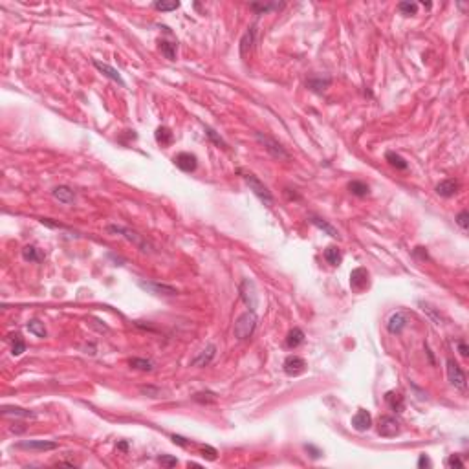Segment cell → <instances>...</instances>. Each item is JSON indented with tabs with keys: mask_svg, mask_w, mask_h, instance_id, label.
Masks as SVG:
<instances>
[{
	"mask_svg": "<svg viewBox=\"0 0 469 469\" xmlns=\"http://www.w3.org/2000/svg\"><path fill=\"white\" fill-rule=\"evenodd\" d=\"M236 173L242 176V180H244L246 183H248V187H250V189L253 191V195H255V196H257L258 200H260V202H264L266 205H272V204H273L272 191L268 189V187H266L264 183L258 180L255 174L250 173V171H246V169H238Z\"/></svg>",
	"mask_w": 469,
	"mask_h": 469,
	"instance_id": "6da1fadb",
	"label": "cell"
},
{
	"mask_svg": "<svg viewBox=\"0 0 469 469\" xmlns=\"http://www.w3.org/2000/svg\"><path fill=\"white\" fill-rule=\"evenodd\" d=\"M255 328H257V315H255V312H244L240 317L236 319V323H234V337L236 339H250L251 335H253V332H255Z\"/></svg>",
	"mask_w": 469,
	"mask_h": 469,
	"instance_id": "7a4b0ae2",
	"label": "cell"
},
{
	"mask_svg": "<svg viewBox=\"0 0 469 469\" xmlns=\"http://www.w3.org/2000/svg\"><path fill=\"white\" fill-rule=\"evenodd\" d=\"M106 231L108 233H116V234H121V236H125L129 242H132L136 248H139V250L143 251V253H151L152 251V246L147 240H145L143 236L139 233H136V231H132L130 227H123V226H114V224H110V226L106 227Z\"/></svg>",
	"mask_w": 469,
	"mask_h": 469,
	"instance_id": "3957f363",
	"label": "cell"
},
{
	"mask_svg": "<svg viewBox=\"0 0 469 469\" xmlns=\"http://www.w3.org/2000/svg\"><path fill=\"white\" fill-rule=\"evenodd\" d=\"M240 297H242L244 304L250 308L251 312L257 310L258 306V293H257V286L251 279H244L242 284H240Z\"/></svg>",
	"mask_w": 469,
	"mask_h": 469,
	"instance_id": "277c9868",
	"label": "cell"
},
{
	"mask_svg": "<svg viewBox=\"0 0 469 469\" xmlns=\"http://www.w3.org/2000/svg\"><path fill=\"white\" fill-rule=\"evenodd\" d=\"M447 379H449V383L454 387V389H460V391H466V385H468V381H466V374H464V371H462V367L454 359H447Z\"/></svg>",
	"mask_w": 469,
	"mask_h": 469,
	"instance_id": "5b68a950",
	"label": "cell"
},
{
	"mask_svg": "<svg viewBox=\"0 0 469 469\" xmlns=\"http://www.w3.org/2000/svg\"><path fill=\"white\" fill-rule=\"evenodd\" d=\"M257 141H258V143L264 145L266 151L270 152L273 158H277V159H290V154L286 152V149H284V147H282V145H280L279 141H275L273 137L264 136L262 132H257Z\"/></svg>",
	"mask_w": 469,
	"mask_h": 469,
	"instance_id": "8992f818",
	"label": "cell"
},
{
	"mask_svg": "<svg viewBox=\"0 0 469 469\" xmlns=\"http://www.w3.org/2000/svg\"><path fill=\"white\" fill-rule=\"evenodd\" d=\"M400 422L394 416H381L378 420V432L379 436H385V438H392L400 434Z\"/></svg>",
	"mask_w": 469,
	"mask_h": 469,
	"instance_id": "52a82bcc",
	"label": "cell"
},
{
	"mask_svg": "<svg viewBox=\"0 0 469 469\" xmlns=\"http://www.w3.org/2000/svg\"><path fill=\"white\" fill-rule=\"evenodd\" d=\"M139 284V288H143L145 292H149V293H152V295H167V297H173V295H178V290L173 286H169V284H159V282H145V280H139L137 282Z\"/></svg>",
	"mask_w": 469,
	"mask_h": 469,
	"instance_id": "ba28073f",
	"label": "cell"
},
{
	"mask_svg": "<svg viewBox=\"0 0 469 469\" xmlns=\"http://www.w3.org/2000/svg\"><path fill=\"white\" fill-rule=\"evenodd\" d=\"M173 161L174 165L178 167L180 171H183V173H195L198 167V158L195 154H191V152H180V154H176Z\"/></svg>",
	"mask_w": 469,
	"mask_h": 469,
	"instance_id": "9c48e42d",
	"label": "cell"
},
{
	"mask_svg": "<svg viewBox=\"0 0 469 469\" xmlns=\"http://www.w3.org/2000/svg\"><path fill=\"white\" fill-rule=\"evenodd\" d=\"M282 367H284V372L288 376H299L306 369V361L301 356H288Z\"/></svg>",
	"mask_w": 469,
	"mask_h": 469,
	"instance_id": "30bf717a",
	"label": "cell"
},
{
	"mask_svg": "<svg viewBox=\"0 0 469 469\" xmlns=\"http://www.w3.org/2000/svg\"><path fill=\"white\" fill-rule=\"evenodd\" d=\"M17 449H26V451H53L57 449V442H46V440H28L17 444Z\"/></svg>",
	"mask_w": 469,
	"mask_h": 469,
	"instance_id": "8fae6325",
	"label": "cell"
},
{
	"mask_svg": "<svg viewBox=\"0 0 469 469\" xmlns=\"http://www.w3.org/2000/svg\"><path fill=\"white\" fill-rule=\"evenodd\" d=\"M407 323H409L407 313H405V312H396V313H392V315L389 317V321H387V330L391 333H401L403 328L407 326Z\"/></svg>",
	"mask_w": 469,
	"mask_h": 469,
	"instance_id": "7c38bea8",
	"label": "cell"
},
{
	"mask_svg": "<svg viewBox=\"0 0 469 469\" xmlns=\"http://www.w3.org/2000/svg\"><path fill=\"white\" fill-rule=\"evenodd\" d=\"M350 286L354 292H363L369 286V272L365 268H356L350 273Z\"/></svg>",
	"mask_w": 469,
	"mask_h": 469,
	"instance_id": "4fadbf2b",
	"label": "cell"
},
{
	"mask_svg": "<svg viewBox=\"0 0 469 469\" xmlns=\"http://www.w3.org/2000/svg\"><path fill=\"white\" fill-rule=\"evenodd\" d=\"M352 427L356 429V431L359 432H365L369 431L372 427V416L369 410H365V409H359L356 414H354V418H352Z\"/></svg>",
	"mask_w": 469,
	"mask_h": 469,
	"instance_id": "5bb4252c",
	"label": "cell"
},
{
	"mask_svg": "<svg viewBox=\"0 0 469 469\" xmlns=\"http://www.w3.org/2000/svg\"><path fill=\"white\" fill-rule=\"evenodd\" d=\"M94 66L103 74L105 77H108V79H112L114 83H117L119 86H127V83L123 81V77H121V74L117 72L116 68H112L110 64H106V62H101V61H98V59H94Z\"/></svg>",
	"mask_w": 469,
	"mask_h": 469,
	"instance_id": "9a60e30c",
	"label": "cell"
},
{
	"mask_svg": "<svg viewBox=\"0 0 469 469\" xmlns=\"http://www.w3.org/2000/svg\"><path fill=\"white\" fill-rule=\"evenodd\" d=\"M52 195L55 200H59V202L64 205H70V204L76 202V193H74V189H70L68 185H59V187H55V189L52 191Z\"/></svg>",
	"mask_w": 469,
	"mask_h": 469,
	"instance_id": "2e32d148",
	"label": "cell"
},
{
	"mask_svg": "<svg viewBox=\"0 0 469 469\" xmlns=\"http://www.w3.org/2000/svg\"><path fill=\"white\" fill-rule=\"evenodd\" d=\"M458 189H460V183L456 180H444L436 185V195L442 198H451L458 193Z\"/></svg>",
	"mask_w": 469,
	"mask_h": 469,
	"instance_id": "e0dca14e",
	"label": "cell"
},
{
	"mask_svg": "<svg viewBox=\"0 0 469 469\" xmlns=\"http://www.w3.org/2000/svg\"><path fill=\"white\" fill-rule=\"evenodd\" d=\"M250 8L257 15H262V13H270V11H279L284 8V4L282 2H253Z\"/></svg>",
	"mask_w": 469,
	"mask_h": 469,
	"instance_id": "ac0fdd59",
	"label": "cell"
},
{
	"mask_svg": "<svg viewBox=\"0 0 469 469\" xmlns=\"http://www.w3.org/2000/svg\"><path fill=\"white\" fill-rule=\"evenodd\" d=\"M330 83H332V79L328 76H313V77H310L308 79V88L310 90H313V92H317V94H321V92H325L328 86H330Z\"/></svg>",
	"mask_w": 469,
	"mask_h": 469,
	"instance_id": "d6986e66",
	"label": "cell"
},
{
	"mask_svg": "<svg viewBox=\"0 0 469 469\" xmlns=\"http://www.w3.org/2000/svg\"><path fill=\"white\" fill-rule=\"evenodd\" d=\"M216 354V347L215 345H209V347L200 352V356H196L193 359V367H205V365L211 363V359Z\"/></svg>",
	"mask_w": 469,
	"mask_h": 469,
	"instance_id": "ffe728a7",
	"label": "cell"
},
{
	"mask_svg": "<svg viewBox=\"0 0 469 469\" xmlns=\"http://www.w3.org/2000/svg\"><path fill=\"white\" fill-rule=\"evenodd\" d=\"M385 401L389 403V407L392 409L394 412H401L403 407H405V401H403V396L396 391H389L385 394Z\"/></svg>",
	"mask_w": 469,
	"mask_h": 469,
	"instance_id": "44dd1931",
	"label": "cell"
},
{
	"mask_svg": "<svg viewBox=\"0 0 469 469\" xmlns=\"http://www.w3.org/2000/svg\"><path fill=\"white\" fill-rule=\"evenodd\" d=\"M310 222H312V224H313L315 227H319L321 231H325L326 234H330L332 238H339V231H337V229H335L333 226H330V224H328L326 220L317 218V216H312Z\"/></svg>",
	"mask_w": 469,
	"mask_h": 469,
	"instance_id": "7402d4cb",
	"label": "cell"
},
{
	"mask_svg": "<svg viewBox=\"0 0 469 469\" xmlns=\"http://www.w3.org/2000/svg\"><path fill=\"white\" fill-rule=\"evenodd\" d=\"M154 137H156V141H158L161 147H169L174 139L171 129H167V127H158L156 132H154Z\"/></svg>",
	"mask_w": 469,
	"mask_h": 469,
	"instance_id": "603a6c76",
	"label": "cell"
},
{
	"mask_svg": "<svg viewBox=\"0 0 469 469\" xmlns=\"http://www.w3.org/2000/svg\"><path fill=\"white\" fill-rule=\"evenodd\" d=\"M303 343H304V332L301 328H293V330L288 332L286 345L290 348H297L299 345H303Z\"/></svg>",
	"mask_w": 469,
	"mask_h": 469,
	"instance_id": "cb8c5ba5",
	"label": "cell"
},
{
	"mask_svg": "<svg viewBox=\"0 0 469 469\" xmlns=\"http://www.w3.org/2000/svg\"><path fill=\"white\" fill-rule=\"evenodd\" d=\"M2 412H4V414L20 416V418H35V412H31V410L22 407H15V405H4V407H2Z\"/></svg>",
	"mask_w": 469,
	"mask_h": 469,
	"instance_id": "d4e9b609",
	"label": "cell"
},
{
	"mask_svg": "<svg viewBox=\"0 0 469 469\" xmlns=\"http://www.w3.org/2000/svg\"><path fill=\"white\" fill-rule=\"evenodd\" d=\"M348 191H350L354 196L363 198V196H367V195L371 193V187H369V185H367L365 182H357V180H354V182L348 183Z\"/></svg>",
	"mask_w": 469,
	"mask_h": 469,
	"instance_id": "484cf974",
	"label": "cell"
},
{
	"mask_svg": "<svg viewBox=\"0 0 469 469\" xmlns=\"http://www.w3.org/2000/svg\"><path fill=\"white\" fill-rule=\"evenodd\" d=\"M325 258H326V262H328V264H332V266H339L341 260H343V257H341V251H339V248H337V246H328V248L325 250Z\"/></svg>",
	"mask_w": 469,
	"mask_h": 469,
	"instance_id": "4316f807",
	"label": "cell"
},
{
	"mask_svg": "<svg viewBox=\"0 0 469 469\" xmlns=\"http://www.w3.org/2000/svg\"><path fill=\"white\" fill-rule=\"evenodd\" d=\"M9 339L13 341L11 354H13V356H22L24 352H26V343H24V339L20 337V333H13V335H9Z\"/></svg>",
	"mask_w": 469,
	"mask_h": 469,
	"instance_id": "83f0119b",
	"label": "cell"
},
{
	"mask_svg": "<svg viewBox=\"0 0 469 469\" xmlns=\"http://www.w3.org/2000/svg\"><path fill=\"white\" fill-rule=\"evenodd\" d=\"M253 37H255V28H250V30L244 33L242 40H240V53H242V57H246V55H248V50H251Z\"/></svg>",
	"mask_w": 469,
	"mask_h": 469,
	"instance_id": "f1b7e54d",
	"label": "cell"
},
{
	"mask_svg": "<svg viewBox=\"0 0 469 469\" xmlns=\"http://www.w3.org/2000/svg\"><path fill=\"white\" fill-rule=\"evenodd\" d=\"M385 159H387V161H389V163H391V165H392V167H396V169H400V171H405V169H407V161H405V159H403V158H401V156H400V154H396V152H392V151H389V152H387V154H385Z\"/></svg>",
	"mask_w": 469,
	"mask_h": 469,
	"instance_id": "f546056e",
	"label": "cell"
},
{
	"mask_svg": "<svg viewBox=\"0 0 469 469\" xmlns=\"http://www.w3.org/2000/svg\"><path fill=\"white\" fill-rule=\"evenodd\" d=\"M129 365L132 369H137V371H143V372L154 371V363L149 361V359H141V357H132L129 361Z\"/></svg>",
	"mask_w": 469,
	"mask_h": 469,
	"instance_id": "4dcf8cb0",
	"label": "cell"
},
{
	"mask_svg": "<svg viewBox=\"0 0 469 469\" xmlns=\"http://www.w3.org/2000/svg\"><path fill=\"white\" fill-rule=\"evenodd\" d=\"M26 328L30 330V333H33L35 337H46V328H44V323H40L39 319H31L30 323L26 325Z\"/></svg>",
	"mask_w": 469,
	"mask_h": 469,
	"instance_id": "1f68e13d",
	"label": "cell"
},
{
	"mask_svg": "<svg viewBox=\"0 0 469 469\" xmlns=\"http://www.w3.org/2000/svg\"><path fill=\"white\" fill-rule=\"evenodd\" d=\"M22 258L28 262H40L42 260V253H39L35 246H26L22 250Z\"/></svg>",
	"mask_w": 469,
	"mask_h": 469,
	"instance_id": "d6a6232c",
	"label": "cell"
},
{
	"mask_svg": "<svg viewBox=\"0 0 469 469\" xmlns=\"http://www.w3.org/2000/svg\"><path fill=\"white\" fill-rule=\"evenodd\" d=\"M159 52L163 53L165 59H169V61H174V59H176V44H173V42L161 40V42H159Z\"/></svg>",
	"mask_w": 469,
	"mask_h": 469,
	"instance_id": "836d02e7",
	"label": "cell"
},
{
	"mask_svg": "<svg viewBox=\"0 0 469 469\" xmlns=\"http://www.w3.org/2000/svg\"><path fill=\"white\" fill-rule=\"evenodd\" d=\"M398 9H400L403 15H416L418 4L416 2H400V4H398Z\"/></svg>",
	"mask_w": 469,
	"mask_h": 469,
	"instance_id": "e575fe53",
	"label": "cell"
},
{
	"mask_svg": "<svg viewBox=\"0 0 469 469\" xmlns=\"http://www.w3.org/2000/svg\"><path fill=\"white\" fill-rule=\"evenodd\" d=\"M154 8L159 11H173V9L180 8V2H154Z\"/></svg>",
	"mask_w": 469,
	"mask_h": 469,
	"instance_id": "d590c367",
	"label": "cell"
},
{
	"mask_svg": "<svg viewBox=\"0 0 469 469\" xmlns=\"http://www.w3.org/2000/svg\"><path fill=\"white\" fill-rule=\"evenodd\" d=\"M158 462L161 466H165V468H174V466L178 464V460H176L174 456H171V454H161V456H158Z\"/></svg>",
	"mask_w": 469,
	"mask_h": 469,
	"instance_id": "8d00e7d4",
	"label": "cell"
},
{
	"mask_svg": "<svg viewBox=\"0 0 469 469\" xmlns=\"http://www.w3.org/2000/svg\"><path fill=\"white\" fill-rule=\"evenodd\" d=\"M205 134L211 137L213 141L218 145V147H224V149H226V141H224V139H222L220 136H216V132H215V130H213L211 127H205Z\"/></svg>",
	"mask_w": 469,
	"mask_h": 469,
	"instance_id": "74e56055",
	"label": "cell"
},
{
	"mask_svg": "<svg viewBox=\"0 0 469 469\" xmlns=\"http://www.w3.org/2000/svg\"><path fill=\"white\" fill-rule=\"evenodd\" d=\"M468 218H469V213L466 211V209L456 215V224H458V226H460L464 231L468 229Z\"/></svg>",
	"mask_w": 469,
	"mask_h": 469,
	"instance_id": "f35d334b",
	"label": "cell"
},
{
	"mask_svg": "<svg viewBox=\"0 0 469 469\" xmlns=\"http://www.w3.org/2000/svg\"><path fill=\"white\" fill-rule=\"evenodd\" d=\"M447 468H464V462L460 460V456L458 454H451L449 458H447Z\"/></svg>",
	"mask_w": 469,
	"mask_h": 469,
	"instance_id": "ab89813d",
	"label": "cell"
},
{
	"mask_svg": "<svg viewBox=\"0 0 469 469\" xmlns=\"http://www.w3.org/2000/svg\"><path fill=\"white\" fill-rule=\"evenodd\" d=\"M456 347H458V352H460V356H462V357H468L469 348H468V345H466V341L460 339V341H458V343H456Z\"/></svg>",
	"mask_w": 469,
	"mask_h": 469,
	"instance_id": "60d3db41",
	"label": "cell"
},
{
	"mask_svg": "<svg viewBox=\"0 0 469 469\" xmlns=\"http://www.w3.org/2000/svg\"><path fill=\"white\" fill-rule=\"evenodd\" d=\"M141 392L143 394H149L151 398H158L159 394V389H152V387H141Z\"/></svg>",
	"mask_w": 469,
	"mask_h": 469,
	"instance_id": "b9f144b4",
	"label": "cell"
},
{
	"mask_svg": "<svg viewBox=\"0 0 469 469\" xmlns=\"http://www.w3.org/2000/svg\"><path fill=\"white\" fill-rule=\"evenodd\" d=\"M202 451H204V456H207V458H209V460H215V458H216V451H215V449H213V447L205 446L204 449H202Z\"/></svg>",
	"mask_w": 469,
	"mask_h": 469,
	"instance_id": "7bdbcfd3",
	"label": "cell"
},
{
	"mask_svg": "<svg viewBox=\"0 0 469 469\" xmlns=\"http://www.w3.org/2000/svg\"><path fill=\"white\" fill-rule=\"evenodd\" d=\"M418 468H431V460H429V456L422 454V456L418 458Z\"/></svg>",
	"mask_w": 469,
	"mask_h": 469,
	"instance_id": "ee69618b",
	"label": "cell"
},
{
	"mask_svg": "<svg viewBox=\"0 0 469 469\" xmlns=\"http://www.w3.org/2000/svg\"><path fill=\"white\" fill-rule=\"evenodd\" d=\"M173 442H174V444H178V446H187V442H185V438H183V436H176V434H174Z\"/></svg>",
	"mask_w": 469,
	"mask_h": 469,
	"instance_id": "f6af8a7d",
	"label": "cell"
}]
</instances>
